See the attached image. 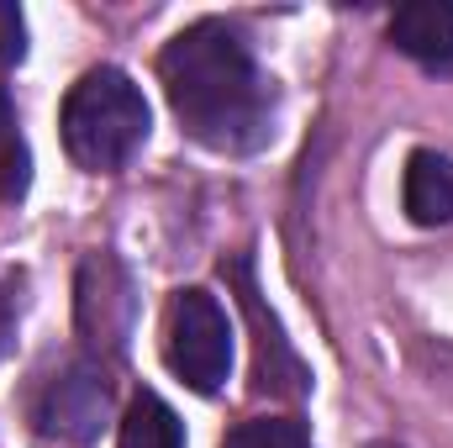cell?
<instances>
[{
	"label": "cell",
	"instance_id": "cell-1",
	"mask_svg": "<svg viewBox=\"0 0 453 448\" xmlns=\"http://www.w3.org/2000/svg\"><path fill=\"white\" fill-rule=\"evenodd\" d=\"M158 80L196 143L217 153H248L269 137V85L226 21L185 27L158 53Z\"/></svg>",
	"mask_w": 453,
	"mask_h": 448
},
{
	"label": "cell",
	"instance_id": "cell-2",
	"mask_svg": "<svg viewBox=\"0 0 453 448\" xmlns=\"http://www.w3.org/2000/svg\"><path fill=\"white\" fill-rule=\"evenodd\" d=\"M64 148L80 169L111 174L148 137V101L121 69H90L64 101Z\"/></svg>",
	"mask_w": 453,
	"mask_h": 448
},
{
	"label": "cell",
	"instance_id": "cell-3",
	"mask_svg": "<svg viewBox=\"0 0 453 448\" xmlns=\"http://www.w3.org/2000/svg\"><path fill=\"white\" fill-rule=\"evenodd\" d=\"M164 359L196 396L222 390L226 369H232V328H226V312L211 290H201V285L174 290L169 317H164Z\"/></svg>",
	"mask_w": 453,
	"mask_h": 448
},
{
	"label": "cell",
	"instance_id": "cell-4",
	"mask_svg": "<svg viewBox=\"0 0 453 448\" xmlns=\"http://www.w3.org/2000/svg\"><path fill=\"white\" fill-rule=\"evenodd\" d=\"M106 417H111V390L90 364H74L58 380H48L37 401V428L64 444H90L106 428Z\"/></svg>",
	"mask_w": 453,
	"mask_h": 448
},
{
	"label": "cell",
	"instance_id": "cell-5",
	"mask_svg": "<svg viewBox=\"0 0 453 448\" xmlns=\"http://www.w3.org/2000/svg\"><path fill=\"white\" fill-rule=\"evenodd\" d=\"M232 280H237V301H242V312H248V322H253V390L258 396H306V364L296 359V348L285 343L280 333V322L274 317H264V306H258V290H253V280H248V264H232Z\"/></svg>",
	"mask_w": 453,
	"mask_h": 448
},
{
	"label": "cell",
	"instance_id": "cell-6",
	"mask_svg": "<svg viewBox=\"0 0 453 448\" xmlns=\"http://www.w3.org/2000/svg\"><path fill=\"white\" fill-rule=\"evenodd\" d=\"M127 317H132V296H127V274L116 269V259H106V253L85 259V269H80V322H85V333L96 343H121Z\"/></svg>",
	"mask_w": 453,
	"mask_h": 448
},
{
	"label": "cell",
	"instance_id": "cell-7",
	"mask_svg": "<svg viewBox=\"0 0 453 448\" xmlns=\"http://www.w3.org/2000/svg\"><path fill=\"white\" fill-rule=\"evenodd\" d=\"M390 42L417 58L422 69H453V5L449 0H417V5H401L390 16Z\"/></svg>",
	"mask_w": 453,
	"mask_h": 448
},
{
	"label": "cell",
	"instance_id": "cell-8",
	"mask_svg": "<svg viewBox=\"0 0 453 448\" xmlns=\"http://www.w3.org/2000/svg\"><path fill=\"white\" fill-rule=\"evenodd\" d=\"M401 201H406V217L417 227L453 222V158L449 153L417 148L406 158V174H401Z\"/></svg>",
	"mask_w": 453,
	"mask_h": 448
},
{
	"label": "cell",
	"instance_id": "cell-9",
	"mask_svg": "<svg viewBox=\"0 0 453 448\" xmlns=\"http://www.w3.org/2000/svg\"><path fill=\"white\" fill-rule=\"evenodd\" d=\"M116 448H185V428L169 412V401H158L153 390H142L127 417H121V444Z\"/></svg>",
	"mask_w": 453,
	"mask_h": 448
},
{
	"label": "cell",
	"instance_id": "cell-10",
	"mask_svg": "<svg viewBox=\"0 0 453 448\" xmlns=\"http://www.w3.org/2000/svg\"><path fill=\"white\" fill-rule=\"evenodd\" d=\"M27 185H32V153H27V137H21L11 96L0 90V201H21Z\"/></svg>",
	"mask_w": 453,
	"mask_h": 448
},
{
	"label": "cell",
	"instance_id": "cell-11",
	"mask_svg": "<svg viewBox=\"0 0 453 448\" xmlns=\"http://www.w3.org/2000/svg\"><path fill=\"white\" fill-rule=\"evenodd\" d=\"M222 448H311V433L296 417H248L222 438Z\"/></svg>",
	"mask_w": 453,
	"mask_h": 448
},
{
	"label": "cell",
	"instance_id": "cell-12",
	"mask_svg": "<svg viewBox=\"0 0 453 448\" xmlns=\"http://www.w3.org/2000/svg\"><path fill=\"white\" fill-rule=\"evenodd\" d=\"M27 53V21L11 0H0V64H16Z\"/></svg>",
	"mask_w": 453,
	"mask_h": 448
}]
</instances>
